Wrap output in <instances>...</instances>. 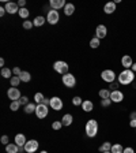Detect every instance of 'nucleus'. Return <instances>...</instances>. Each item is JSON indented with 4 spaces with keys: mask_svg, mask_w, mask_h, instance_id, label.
<instances>
[{
    "mask_svg": "<svg viewBox=\"0 0 136 153\" xmlns=\"http://www.w3.org/2000/svg\"><path fill=\"white\" fill-rule=\"evenodd\" d=\"M107 34V27L105 26V25H98L97 27H95V37L97 38H105Z\"/></svg>",
    "mask_w": 136,
    "mask_h": 153,
    "instance_id": "obj_12",
    "label": "nucleus"
},
{
    "mask_svg": "<svg viewBox=\"0 0 136 153\" xmlns=\"http://www.w3.org/2000/svg\"><path fill=\"white\" fill-rule=\"evenodd\" d=\"M72 122H74V118H72L71 114H65L64 116L61 118V123H63V126H65V127L71 126Z\"/></svg>",
    "mask_w": 136,
    "mask_h": 153,
    "instance_id": "obj_17",
    "label": "nucleus"
},
{
    "mask_svg": "<svg viewBox=\"0 0 136 153\" xmlns=\"http://www.w3.org/2000/svg\"><path fill=\"white\" fill-rule=\"evenodd\" d=\"M72 104H74L75 107H79V105L83 104V100H82L79 96H75V97L72 98Z\"/></svg>",
    "mask_w": 136,
    "mask_h": 153,
    "instance_id": "obj_34",
    "label": "nucleus"
},
{
    "mask_svg": "<svg viewBox=\"0 0 136 153\" xmlns=\"http://www.w3.org/2000/svg\"><path fill=\"white\" fill-rule=\"evenodd\" d=\"M19 78L22 82H30L31 81V74H30L29 71H22L19 75Z\"/></svg>",
    "mask_w": 136,
    "mask_h": 153,
    "instance_id": "obj_22",
    "label": "nucleus"
},
{
    "mask_svg": "<svg viewBox=\"0 0 136 153\" xmlns=\"http://www.w3.org/2000/svg\"><path fill=\"white\" fill-rule=\"evenodd\" d=\"M60 19V14H58L57 10H50L48 11V15H46V22H49L50 25H56Z\"/></svg>",
    "mask_w": 136,
    "mask_h": 153,
    "instance_id": "obj_6",
    "label": "nucleus"
},
{
    "mask_svg": "<svg viewBox=\"0 0 136 153\" xmlns=\"http://www.w3.org/2000/svg\"><path fill=\"white\" fill-rule=\"evenodd\" d=\"M20 82H22V81H20V78L18 77V75H15V77H12V78L10 79V84H11V86H12V88H18Z\"/></svg>",
    "mask_w": 136,
    "mask_h": 153,
    "instance_id": "obj_28",
    "label": "nucleus"
},
{
    "mask_svg": "<svg viewBox=\"0 0 136 153\" xmlns=\"http://www.w3.org/2000/svg\"><path fill=\"white\" fill-rule=\"evenodd\" d=\"M123 153H135V149H133V148H131V146L124 148V152Z\"/></svg>",
    "mask_w": 136,
    "mask_h": 153,
    "instance_id": "obj_41",
    "label": "nucleus"
},
{
    "mask_svg": "<svg viewBox=\"0 0 136 153\" xmlns=\"http://www.w3.org/2000/svg\"><path fill=\"white\" fill-rule=\"evenodd\" d=\"M93 108H94V104H93V101L90 100H84L83 104H82V109L84 112H91L93 111Z\"/></svg>",
    "mask_w": 136,
    "mask_h": 153,
    "instance_id": "obj_18",
    "label": "nucleus"
},
{
    "mask_svg": "<svg viewBox=\"0 0 136 153\" xmlns=\"http://www.w3.org/2000/svg\"><path fill=\"white\" fill-rule=\"evenodd\" d=\"M18 6H19L20 8H25V6H26V1H25V0H19V1H18Z\"/></svg>",
    "mask_w": 136,
    "mask_h": 153,
    "instance_id": "obj_43",
    "label": "nucleus"
},
{
    "mask_svg": "<svg viewBox=\"0 0 136 153\" xmlns=\"http://www.w3.org/2000/svg\"><path fill=\"white\" fill-rule=\"evenodd\" d=\"M112 104V100L110 98H101V105L102 107H109Z\"/></svg>",
    "mask_w": 136,
    "mask_h": 153,
    "instance_id": "obj_38",
    "label": "nucleus"
},
{
    "mask_svg": "<svg viewBox=\"0 0 136 153\" xmlns=\"http://www.w3.org/2000/svg\"><path fill=\"white\" fill-rule=\"evenodd\" d=\"M44 95H42V93H36V95H34V101H36L37 104H42V101H44Z\"/></svg>",
    "mask_w": 136,
    "mask_h": 153,
    "instance_id": "obj_33",
    "label": "nucleus"
},
{
    "mask_svg": "<svg viewBox=\"0 0 136 153\" xmlns=\"http://www.w3.org/2000/svg\"><path fill=\"white\" fill-rule=\"evenodd\" d=\"M33 23H34V26H38V27H41L44 23H45V18L44 16H36L34 18V21H33Z\"/></svg>",
    "mask_w": 136,
    "mask_h": 153,
    "instance_id": "obj_26",
    "label": "nucleus"
},
{
    "mask_svg": "<svg viewBox=\"0 0 136 153\" xmlns=\"http://www.w3.org/2000/svg\"><path fill=\"white\" fill-rule=\"evenodd\" d=\"M0 66H4V59H0Z\"/></svg>",
    "mask_w": 136,
    "mask_h": 153,
    "instance_id": "obj_49",
    "label": "nucleus"
},
{
    "mask_svg": "<svg viewBox=\"0 0 136 153\" xmlns=\"http://www.w3.org/2000/svg\"><path fill=\"white\" fill-rule=\"evenodd\" d=\"M131 70H132L133 72H136V63H133V66H132V69H131Z\"/></svg>",
    "mask_w": 136,
    "mask_h": 153,
    "instance_id": "obj_48",
    "label": "nucleus"
},
{
    "mask_svg": "<svg viewBox=\"0 0 136 153\" xmlns=\"http://www.w3.org/2000/svg\"><path fill=\"white\" fill-rule=\"evenodd\" d=\"M18 14H19V16H20V18H23V19L26 21V18L30 15V11L27 10V8H20V10H19V13H18Z\"/></svg>",
    "mask_w": 136,
    "mask_h": 153,
    "instance_id": "obj_32",
    "label": "nucleus"
},
{
    "mask_svg": "<svg viewBox=\"0 0 136 153\" xmlns=\"http://www.w3.org/2000/svg\"><path fill=\"white\" fill-rule=\"evenodd\" d=\"M39 153H48V152H46V150H41V152H39Z\"/></svg>",
    "mask_w": 136,
    "mask_h": 153,
    "instance_id": "obj_50",
    "label": "nucleus"
},
{
    "mask_svg": "<svg viewBox=\"0 0 136 153\" xmlns=\"http://www.w3.org/2000/svg\"><path fill=\"white\" fill-rule=\"evenodd\" d=\"M102 153H112V152H102Z\"/></svg>",
    "mask_w": 136,
    "mask_h": 153,
    "instance_id": "obj_51",
    "label": "nucleus"
},
{
    "mask_svg": "<svg viewBox=\"0 0 136 153\" xmlns=\"http://www.w3.org/2000/svg\"><path fill=\"white\" fill-rule=\"evenodd\" d=\"M42 104H45V105H50V98H44V101H42Z\"/></svg>",
    "mask_w": 136,
    "mask_h": 153,
    "instance_id": "obj_45",
    "label": "nucleus"
},
{
    "mask_svg": "<svg viewBox=\"0 0 136 153\" xmlns=\"http://www.w3.org/2000/svg\"><path fill=\"white\" fill-rule=\"evenodd\" d=\"M74 13H75V6L72 3H67V6L64 7V14L67 16H69V15H72Z\"/></svg>",
    "mask_w": 136,
    "mask_h": 153,
    "instance_id": "obj_21",
    "label": "nucleus"
},
{
    "mask_svg": "<svg viewBox=\"0 0 136 153\" xmlns=\"http://www.w3.org/2000/svg\"><path fill=\"white\" fill-rule=\"evenodd\" d=\"M63 127V123H61V120H56V122H53L52 123V129L53 130H60V129H61Z\"/></svg>",
    "mask_w": 136,
    "mask_h": 153,
    "instance_id": "obj_35",
    "label": "nucleus"
},
{
    "mask_svg": "<svg viewBox=\"0 0 136 153\" xmlns=\"http://www.w3.org/2000/svg\"><path fill=\"white\" fill-rule=\"evenodd\" d=\"M129 126L132 127V129H136V120H131L129 122Z\"/></svg>",
    "mask_w": 136,
    "mask_h": 153,
    "instance_id": "obj_47",
    "label": "nucleus"
},
{
    "mask_svg": "<svg viewBox=\"0 0 136 153\" xmlns=\"http://www.w3.org/2000/svg\"><path fill=\"white\" fill-rule=\"evenodd\" d=\"M98 95H99L101 98H110V90L109 89H101L98 92Z\"/></svg>",
    "mask_w": 136,
    "mask_h": 153,
    "instance_id": "obj_29",
    "label": "nucleus"
},
{
    "mask_svg": "<svg viewBox=\"0 0 136 153\" xmlns=\"http://www.w3.org/2000/svg\"><path fill=\"white\" fill-rule=\"evenodd\" d=\"M98 134V122L95 119H88L86 123V135L90 138H94Z\"/></svg>",
    "mask_w": 136,
    "mask_h": 153,
    "instance_id": "obj_2",
    "label": "nucleus"
},
{
    "mask_svg": "<svg viewBox=\"0 0 136 153\" xmlns=\"http://www.w3.org/2000/svg\"><path fill=\"white\" fill-rule=\"evenodd\" d=\"M49 4L52 7V10H60V8H64V7L67 6L65 0H50Z\"/></svg>",
    "mask_w": 136,
    "mask_h": 153,
    "instance_id": "obj_15",
    "label": "nucleus"
},
{
    "mask_svg": "<svg viewBox=\"0 0 136 153\" xmlns=\"http://www.w3.org/2000/svg\"><path fill=\"white\" fill-rule=\"evenodd\" d=\"M26 137L23 135V134H16L15 135V143L18 146H25V143H26Z\"/></svg>",
    "mask_w": 136,
    "mask_h": 153,
    "instance_id": "obj_19",
    "label": "nucleus"
},
{
    "mask_svg": "<svg viewBox=\"0 0 136 153\" xmlns=\"http://www.w3.org/2000/svg\"><path fill=\"white\" fill-rule=\"evenodd\" d=\"M14 72H12V70L11 69H8V67H3V69H1V77H3V78H12V77H11V75H12Z\"/></svg>",
    "mask_w": 136,
    "mask_h": 153,
    "instance_id": "obj_23",
    "label": "nucleus"
},
{
    "mask_svg": "<svg viewBox=\"0 0 136 153\" xmlns=\"http://www.w3.org/2000/svg\"><path fill=\"white\" fill-rule=\"evenodd\" d=\"M129 119H131V120H136V111L131 112V114H129Z\"/></svg>",
    "mask_w": 136,
    "mask_h": 153,
    "instance_id": "obj_44",
    "label": "nucleus"
},
{
    "mask_svg": "<svg viewBox=\"0 0 136 153\" xmlns=\"http://www.w3.org/2000/svg\"><path fill=\"white\" fill-rule=\"evenodd\" d=\"M118 86H120V84H118V81H114L113 84H109V90L113 92V90H118Z\"/></svg>",
    "mask_w": 136,
    "mask_h": 153,
    "instance_id": "obj_36",
    "label": "nucleus"
},
{
    "mask_svg": "<svg viewBox=\"0 0 136 153\" xmlns=\"http://www.w3.org/2000/svg\"><path fill=\"white\" fill-rule=\"evenodd\" d=\"M4 8H6V11L8 14H16L19 13V6H18V3H12V1H8V3H6V6H4Z\"/></svg>",
    "mask_w": 136,
    "mask_h": 153,
    "instance_id": "obj_13",
    "label": "nucleus"
},
{
    "mask_svg": "<svg viewBox=\"0 0 136 153\" xmlns=\"http://www.w3.org/2000/svg\"><path fill=\"white\" fill-rule=\"evenodd\" d=\"M117 81H118L120 85L128 86V85H131L133 81H135V72H133L131 69L129 70H123V71L118 74V77H117Z\"/></svg>",
    "mask_w": 136,
    "mask_h": 153,
    "instance_id": "obj_1",
    "label": "nucleus"
},
{
    "mask_svg": "<svg viewBox=\"0 0 136 153\" xmlns=\"http://www.w3.org/2000/svg\"><path fill=\"white\" fill-rule=\"evenodd\" d=\"M110 152H112V153H123L124 152V148H123V145H121V143H114V145H112Z\"/></svg>",
    "mask_w": 136,
    "mask_h": 153,
    "instance_id": "obj_24",
    "label": "nucleus"
},
{
    "mask_svg": "<svg viewBox=\"0 0 136 153\" xmlns=\"http://www.w3.org/2000/svg\"><path fill=\"white\" fill-rule=\"evenodd\" d=\"M19 103H20V105H27L29 104V98H27L26 96H22V97L19 98Z\"/></svg>",
    "mask_w": 136,
    "mask_h": 153,
    "instance_id": "obj_39",
    "label": "nucleus"
},
{
    "mask_svg": "<svg viewBox=\"0 0 136 153\" xmlns=\"http://www.w3.org/2000/svg\"><path fill=\"white\" fill-rule=\"evenodd\" d=\"M19 107H20V103H19V100H16V101H11V104H10V109L11 111H18L19 109Z\"/></svg>",
    "mask_w": 136,
    "mask_h": 153,
    "instance_id": "obj_31",
    "label": "nucleus"
},
{
    "mask_svg": "<svg viewBox=\"0 0 136 153\" xmlns=\"http://www.w3.org/2000/svg\"><path fill=\"white\" fill-rule=\"evenodd\" d=\"M12 72H14V74H15V75H18V77H19V75H20V72H22V71H20V69H19V67H14V69H12Z\"/></svg>",
    "mask_w": 136,
    "mask_h": 153,
    "instance_id": "obj_42",
    "label": "nucleus"
},
{
    "mask_svg": "<svg viewBox=\"0 0 136 153\" xmlns=\"http://www.w3.org/2000/svg\"><path fill=\"white\" fill-rule=\"evenodd\" d=\"M6 152L7 153H19V146L16 143H8L6 146Z\"/></svg>",
    "mask_w": 136,
    "mask_h": 153,
    "instance_id": "obj_20",
    "label": "nucleus"
},
{
    "mask_svg": "<svg viewBox=\"0 0 136 153\" xmlns=\"http://www.w3.org/2000/svg\"><path fill=\"white\" fill-rule=\"evenodd\" d=\"M38 150V141L37 140H29L25 143V152L26 153H34Z\"/></svg>",
    "mask_w": 136,
    "mask_h": 153,
    "instance_id": "obj_8",
    "label": "nucleus"
},
{
    "mask_svg": "<svg viewBox=\"0 0 136 153\" xmlns=\"http://www.w3.org/2000/svg\"><path fill=\"white\" fill-rule=\"evenodd\" d=\"M7 96H8V98H10L11 101H16V100H19V98L22 97L20 90L18 88H10L8 90H7Z\"/></svg>",
    "mask_w": 136,
    "mask_h": 153,
    "instance_id": "obj_9",
    "label": "nucleus"
},
{
    "mask_svg": "<svg viewBox=\"0 0 136 153\" xmlns=\"http://www.w3.org/2000/svg\"><path fill=\"white\" fill-rule=\"evenodd\" d=\"M110 100H112V103H121L124 100V93L121 90L110 92Z\"/></svg>",
    "mask_w": 136,
    "mask_h": 153,
    "instance_id": "obj_10",
    "label": "nucleus"
},
{
    "mask_svg": "<svg viewBox=\"0 0 136 153\" xmlns=\"http://www.w3.org/2000/svg\"><path fill=\"white\" fill-rule=\"evenodd\" d=\"M48 112H49V108L48 105L45 104H37V109H36V115L38 119H44V118L48 116Z\"/></svg>",
    "mask_w": 136,
    "mask_h": 153,
    "instance_id": "obj_7",
    "label": "nucleus"
},
{
    "mask_svg": "<svg viewBox=\"0 0 136 153\" xmlns=\"http://www.w3.org/2000/svg\"><path fill=\"white\" fill-rule=\"evenodd\" d=\"M61 81L65 88H75V85H76V78L74 77V74H69V72L63 75Z\"/></svg>",
    "mask_w": 136,
    "mask_h": 153,
    "instance_id": "obj_5",
    "label": "nucleus"
},
{
    "mask_svg": "<svg viewBox=\"0 0 136 153\" xmlns=\"http://www.w3.org/2000/svg\"><path fill=\"white\" fill-rule=\"evenodd\" d=\"M114 11H116V3L114 1H109V3H106L104 6V13L107 14V15L113 14Z\"/></svg>",
    "mask_w": 136,
    "mask_h": 153,
    "instance_id": "obj_16",
    "label": "nucleus"
},
{
    "mask_svg": "<svg viewBox=\"0 0 136 153\" xmlns=\"http://www.w3.org/2000/svg\"><path fill=\"white\" fill-rule=\"evenodd\" d=\"M110 149H112V143L107 142V141H106V142H104L99 146V152L101 153H102V152H110Z\"/></svg>",
    "mask_w": 136,
    "mask_h": 153,
    "instance_id": "obj_27",
    "label": "nucleus"
},
{
    "mask_svg": "<svg viewBox=\"0 0 136 153\" xmlns=\"http://www.w3.org/2000/svg\"><path fill=\"white\" fill-rule=\"evenodd\" d=\"M33 26H34V23H33V22H30V21H27V19L25 21V22H23V29L30 30Z\"/></svg>",
    "mask_w": 136,
    "mask_h": 153,
    "instance_id": "obj_37",
    "label": "nucleus"
},
{
    "mask_svg": "<svg viewBox=\"0 0 136 153\" xmlns=\"http://www.w3.org/2000/svg\"><path fill=\"white\" fill-rule=\"evenodd\" d=\"M37 109V105L34 103H29L27 105H25V112L26 114H31V112H36Z\"/></svg>",
    "mask_w": 136,
    "mask_h": 153,
    "instance_id": "obj_25",
    "label": "nucleus"
},
{
    "mask_svg": "<svg viewBox=\"0 0 136 153\" xmlns=\"http://www.w3.org/2000/svg\"><path fill=\"white\" fill-rule=\"evenodd\" d=\"M6 13H7L6 8H4V7H0V16H4V14Z\"/></svg>",
    "mask_w": 136,
    "mask_h": 153,
    "instance_id": "obj_46",
    "label": "nucleus"
},
{
    "mask_svg": "<svg viewBox=\"0 0 136 153\" xmlns=\"http://www.w3.org/2000/svg\"><path fill=\"white\" fill-rule=\"evenodd\" d=\"M101 44V40L97 38V37H93V38L90 40V47L91 48H98Z\"/></svg>",
    "mask_w": 136,
    "mask_h": 153,
    "instance_id": "obj_30",
    "label": "nucleus"
},
{
    "mask_svg": "<svg viewBox=\"0 0 136 153\" xmlns=\"http://www.w3.org/2000/svg\"><path fill=\"white\" fill-rule=\"evenodd\" d=\"M121 66L124 67V70H129V69H132V66H133L132 56H129V55H124L123 58H121Z\"/></svg>",
    "mask_w": 136,
    "mask_h": 153,
    "instance_id": "obj_11",
    "label": "nucleus"
},
{
    "mask_svg": "<svg viewBox=\"0 0 136 153\" xmlns=\"http://www.w3.org/2000/svg\"><path fill=\"white\" fill-rule=\"evenodd\" d=\"M53 69H55V71L58 72V74L65 75V74H68V69H69V66H68L67 62L57 60V62H55V64H53Z\"/></svg>",
    "mask_w": 136,
    "mask_h": 153,
    "instance_id": "obj_3",
    "label": "nucleus"
},
{
    "mask_svg": "<svg viewBox=\"0 0 136 153\" xmlns=\"http://www.w3.org/2000/svg\"><path fill=\"white\" fill-rule=\"evenodd\" d=\"M50 107L55 111H60L63 109V100L60 97H52L50 98Z\"/></svg>",
    "mask_w": 136,
    "mask_h": 153,
    "instance_id": "obj_14",
    "label": "nucleus"
},
{
    "mask_svg": "<svg viewBox=\"0 0 136 153\" xmlns=\"http://www.w3.org/2000/svg\"><path fill=\"white\" fill-rule=\"evenodd\" d=\"M101 78H102V81L107 82V84H113V82L116 81L117 75H116V72H114L113 70L106 69V70H104V71L101 72Z\"/></svg>",
    "mask_w": 136,
    "mask_h": 153,
    "instance_id": "obj_4",
    "label": "nucleus"
},
{
    "mask_svg": "<svg viewBox=\"0 0 136 153\" xmlns=\"http://www.w3.org/2000/svg\"><path fill=\"white\" fill-rule=\"evenodd\" d=\"M0 141H1V143H3V145H6V146L8 145V142H10V140H8V135H3Z\"/></svg>",
    "mask_w": 136,
    "mask_h": 153,
    "instance_id": "obj_40",
    "label": "nucleus"
}]
</instances>
